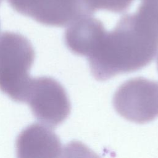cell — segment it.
I'll return each instance as SVG.
<instances>
[{
    "mask_svg": "<svg viewBox=\"0 0 158 158\" xmlns=\"http://www.w3.org/2000/svg\"><path fill=\"white\" fill-rule=\"evenodd\" d=\"M25 102L35 117L51 128L62 123L70 112V102L65 89L51 77L32 78Z\"/></svg>",
    "mask_w": 158,
    "mask_h": 158,
    "instance_id": "277c9868",
    "label": "cell"
},
{
    "mask_svg": "<svg viewBox=\"0 0 158 158\" xmlns=\"http://www.w3.org/2000/svg\"><path fill=\"white\" fill-rule=\"evenodd\" d=\"M157 52L158 34L135 13L123 15L107 31L88 61L94 77L104 81L144 67Z\"/></svg>",
    "mask_w": 158,
    "mask_h": 158,
    "instance_id": "6da1fadb",
    "label": "cell"
},
{
    "mask_svg": "<svg viewBox=\"0 0 158 158\" xmlns=\"http://www.w3.org/2000/svg\"><path fill=\"white\" fill-rule=\"evenodd\" d=\"M106 33L101 21L91 15H85L69 25L64 40L73 53L89 57L99 48Z\"/></svg>",
    "mask_w": 158,
    "mask_h": 158,
    "instance_id": "52a82bcc",
    "label": "cell"
},
{
    "mask_svg": "<svg viewBox=\"0 0 158 158\" xmlns=\"http://www.w3.org/2000/svg\"><path fill=\"white\" fill-rule=\"evenodd\" d=\"M134 0H82L89 13L93 14L98 10H105L115 13L127 10Z\"/></svg>",
    "mask_w": 158,
    "mask_h": 158,
    "instance_id": "ba28073f",
    "label": "cell"
},
{
    "mask_svg": "<svg viewBox=\"0 0 158 158\" xmlns=\"http://www.w3.org/2000/svg\"><path fill=\"white\" fill-rule=\"evenodd\" d=\"M157 69H158V58H157Z\"/></svg>",
    "mask_w": 158,
    "mask_h": 158,
    "instance_id": "30bf717a",
    "label": "cell"
},
{
    "mask_svg": "<svg viewBox=\"0 0 158 158\" xmlns=\"http://www.w3.org/2000/svg\"><path fill=\"white\" fill-rule=\"evenodd\" d=\"M136 14L158 34V0H141Z\"/></svg>",
    "mask_w": 158,
    "mask_h": 158,
    "instance_id": "9c48e42d",
    "label": "cell"
},
{
    "mask_svg": "<svg viewBox=\"0 0 158 158\" xmlns=\"http://www.w3.org/2000/svg\"><path fill=\"white\" fill-rule=\"evenodd\" d=\"M16 149L21 158L57 157L62 151L60 139L52 128L41 123L29 125L19 134Z\"/></svg>",
    "mask_w": 158,
    "mask_h": 158,
    "instance_id": "8992f818",
    "label": "cell"
},
{
    "mask_svg": "<svg viewBox=\"0 0 158 158\" xmlns=\"http://www.w3.org/2000/svg\"><path fill=\"white\" fill-rule=\"evenodd\" d=\"M35 56L31 44L23 35L11 31L0 34V90L14 101L25 102Z\"/></svg>",
    "mask_w": 158,
    "mask_h": 158,
    "instance_id": "7a4b0ae2",
    "label": "cell"
},
{
    "mask_svg": "<svg viewBox=\"0 0 158 158\" xmlns=\"http://www.w3.org/2000/svg\"><path fill=\"white\" fill-rule=\"evenodd\" d=\"M1 0H0V2H1Z\"/></svg>",
    "mask_w": 158,
    "mask_h": 158,
    "instance_id": "8fae6325",
    "label": "cell"
},
{
    "mask_svg": "<svg viewBox=\"0 0 158 158\" xmlns=\"http://www.w3.org/2000/svg\"><path fill=\"white\" fill-rule=\"evenodd\" d=\"M114 107L125 119L144 123L158 117V81L137 77L121 85L113 98Z\"/></svg>",
    "mask_w": 158,
    "mask_h": 158,
    "instance_id": "3957f363",
    "label": "cell"
},
{
    "mask_svg": "<svg viewBox=\"0 0 158 158\" xmlns=\"http://www.w3.org/2000/svg\"><path fill=\"white\" fill-rule=\"evenodd\" d=\"M17 12L43 25H69L78 19L91 15L82 0H7Z\"/></svg>",
    "mask_w": 158,
    "mask_h": 158,
    "instance_id": "5b68a950",
    "label": "cell"
}]
</instances>
